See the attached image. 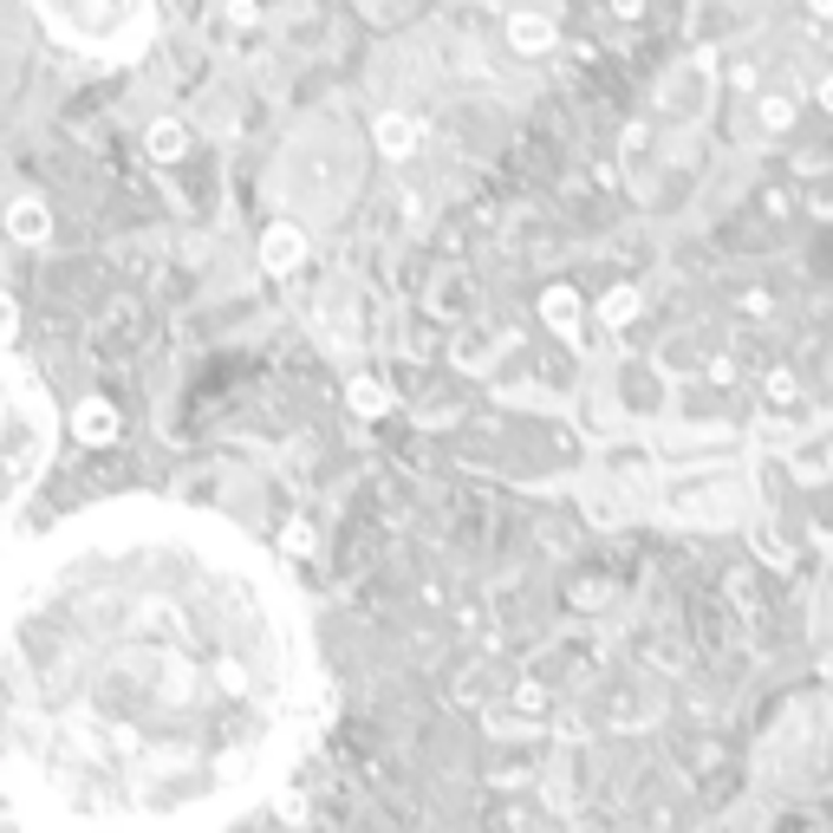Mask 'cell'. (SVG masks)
<instances>
[{
	"mask_svg": "<svg viewBox=\"0 0 833 833\" xmlns=\"http://www.w3.org/2000/svg\"><path fill=\"white\" fill-rule=\"evenodd\" d=\"M33 13L85 59H130L156 33V0H33Z\"/></svg>",
	"mask_w": 833,
	"mask_h": 833,
	"instance_id": "obj_3",
	"label": "cell"
},
{
	"mask_svg": "<svg viewBox=\"0 0 833 833\" xmlns=\"http://www.w3.org/2000/svg\"><path fill=\"white\" fill-rule=\"evenodd\" d=\"M541 306H547L554 332H580V293H573V287H554V293H547Z\"/></svg>",
	"mask_w": 833,
	"mask_h": 833,
	"instance_id": "obj_4",
	"label": "cell"
},
{
	"mask_svg": "<svg viewBox=\"0 0 833 833\" xmlns=\"http://www.w3.org/2000/svg\"><path fill=\"white\" fill-rule=\"evenodd\" d=\"M613 13H619V20H639V13H645V0H613Z\"/></svg>",
	"mask_w": 833,
	"mask_h": 833,
	"instance_id": "obj_9",
	"label": "cell"
},
{
	"mask_svg": "<svg viewBox=\"0 0 833 833\" xmlns=\"http://www.w3.org/2000/svg\"><path fill=\"white\" fill-rule=\"evenodd\" d=\"M821 111L833 117V78H821Z\"/></svg>",
	"mask_w": 833,
	"mask_h": 833,
	"instance_id": "obj_10",
	"label": "cell"
},
{
	"mask_svg": "<svg viewBox=\"0 0 833 833\" xmlns=\"http://www.w3.org/2000/svg\"><path fill=\"white\" fill-rule=\"evenodd\" d=\"M52 456H59V404L46 378L13 345H0V521L26 508Z\"/></svg>",
	"mask_w": 833,
	"mask_h": 833,
	"instance_id": "obj_2",
	"label": "cell"
},
{
	"mask_svg": "<svg viewBox=\"0 0 833 833\" xmlns=\"http://www.w3.org/2000/svg\"><path fill=\"white\" fill-rule=\"evenodd\" d=\"M508 33H515V46H521V52H541V46H547V39H554V26H547V20H541V13H521V20H515V26H508Z\"/></svg>",
	"mask_w": 833,
	"mask_h": 833,
	"instance_id": "obj_5",
	"label": "cell"
},
{
	"mask_svg": "<svg viewBox=\"0 0 833 833\" xmlns=\"http://www.w3.org/2000/svg\"><path fill=\"white\" fill-rule=\"evenodd\" d=\"M632 319H639V293H632V287L606 293V326H632Z\"/></svg>",
	"mask_w": 833,
	"mask_h": 833,
	"instance_id": "obj_6",
	"label": "cell"
},
{
	"mask_svg": "<svg viewBox=\"0 0 833 833\" xmlns=\"http://www.w3.org/2000/svg\"><path fill=\"white\" fill-rule=\"evenodd\" d=\"M769 397H775V404L795 397V378H788V371H769Z\"/></svg>",
	"mask_w": 833,
	"mask_h": 833,
	"instance_id": "obj_8",
	"label": "cell"
},
{
	"mask_svg": "<svg viewBox=\"0 0 833 833\" xmlns=\"http://www.w3.org/2000/svg\"><path fill=\"white\" fill-rule=\"evenodd\" d=\"M319 658L235 521L117 495L0 554V815L26 833H222L293 769Z\"/></svg>",
	"mask_w": 833,
	"mask_h": 833,
	"instance_id": "obj_1",
	"label": "cell"
},
{
	"mask_svg": "<svg viewBox=\"0 0 833 833\" xmlns=\"http://www.w3.org/2000/svg\"><path fill=\"white\" fill-rule=\"evenodd\" d=\"M762 124H769V130H788V124H795V104H788V98H762Z\"/></svg>",
	"mask_w": 833,
	"mask_h": 833,
	"instance_id": "obj_7",
	"label": "cell"
},
{
	"mask_svg": "<svg viewBox=\"0 0 833 833\" xmlns=\"http://www.w3.org/2000/svg\"><path fill=\"white\" fill-rule=\"evenodd\" d=\"M808 7H815V13H833V0H808Z\"/></svg>",
	"mask_w": 833,
	"mask_h": 833,
	"instance_id": "obj_11",
	"label": "cell"
}]
</instances>
